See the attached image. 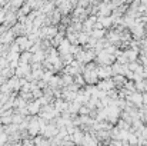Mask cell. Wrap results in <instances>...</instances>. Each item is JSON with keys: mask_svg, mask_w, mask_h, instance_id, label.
<instances>
[{"mask_svg": "<svg viewBox=\"0 0 147 146\" xmlns=\"http://www.w3.org/2000/svg\"><path fill=\"white\" fill-rule=\"evenodd\" d=\"M39 132H40L39 116H32V119H30V123H29L27 133H29V136H32V139H33V138H36V136H37V133H39Z\"/></svg>", "mask_w": 147, "mask_h": 146, "instance_id": "cell-1", "label": "cell"}, {"mask_svg": "<svg viewBox=\"0 0 147 146\" xmlns=\"http://www.w3.org/2000/svg\"><path fill=\"white\" fill-rule=\"evenodd\" d=\"M97 86V89L100 92H110V90H113V89H116V86H114V82H113V79H104V80H98V83L96 85Z\"/></svg>", "mask_w": 147, "mask_h": 146, "instance_id": "cell-2", "label": "cell"}, {"mask_svg": "<svg viewBox=\"0 0 147 146\" xmlns=\"http://www.w3.org/2000/svg\"><path fill=\"white\" fill-rule=\"evenodd\" d=\"M59 130H60V129H59L53 122H50L49 126L46 128V130L42 133V136H43V138H46V139H53V138H56V136L59 135Z\"/></svg>", "mask_w": 147, "mask_h": 146, "instance_id": "cell-3", "label": "cell"}, {"mask_svg": "<svg viewBox=\"0 0 147 146\" xmlns=\"http://www.w3.org/2000/svg\"><path fill=\"white\" fill-rule=\"evenodd\" d=\"M129 102H131L137 109H140V107H143L144 105H143V93H140V92H134L133 95H130L129 99H127Z\"/></svg>", "mask_w": 147, "mask_h": 146, "instance_id": "cell-4", "label": "cell"}, {"mask_svg": "<svg viewBox=\"0 0 147 146\" xmlns=\"http://www.w3.org/2000/svg\"><path fill=\"white\" fill-rule=\"evenodd\" d=\"M110 76H113L111 66H98V79L100 80L110 79Z\"/></svg>", "mask_w": 147, "mask_h": 146, "instance_id": "cell-5", "label": "cell"}, {"mask_svg": "<svg viewBox=\"0 0 147 146\" xmlns=\"http://www.w3.org/2000/svg\"><path fill=\"white\" fill-rule=\"evenodd\" d=\"M27 110H29L30 116H36V115L39 116V113L42 110V105L39 103V100H33L27 105Z\"/></svg>", "mask_w": 147, "mask_h": 146, "instance_id": "cell-6", "label": "cell"}, {"mask_svg": "<svg viewBox=\"0 0 147 146\" xmlns=\"http://www.w3.org/2000/svg\"><path fill=\"white\" fill-rule=\"evenodd\" d=\"M7 85H9V88H10V92H11V93H16L17 90H20V89H22L20 79H19L17 76H13L11 79H9V80H7Z\"/></svg>", "mask_w": 147, "mask_h": 146, "instance_id": "cell-7", "label": "cell"}, {"mask_svg": "<svg viewBox=\"0 0 147 146\" xmlns=\"http://www.w3.org/2000/svg\"><path fill=\"white\" fill-rule=\"evenodd\" d=\"M84 132L82 130V129H79L76 133H73L71 136H70V139H71V142L74 143V145H83V141H84Z\"/></svg>", "mask_w": 147, "mask_h": 146, "instance_id": "cell-8", "label": "cell"}, {"mask_svg": "<svg viewBox=\"0 0 147 146\" xmlns=\"http://www.w3.org/2000/svg\"><path fill=\"white\" fill-rule=\"evenodd\" d=\"M53 106H54V109H56L59 113H63V112H66V110H67L69 103H67L64 99H56V100H54V103H53Z\"/></svg>", "mask_w": 147, "mask_h": 146, "instance_id": "cell-9", "label": "cell"}, {"mask_svg": "<svg viewBox=\"0 0 147 146\" xmlns=\"http://www.w3.org/2000/svg\"><path fill=\"white\" fill-rule=\"evenodd\" d=\"M83 146H98V141L96 136L86 133L84 135V141H83Z\"/></svg>", "mask_w": 147, "mask_h": 146, "instance_id": "cell-10", "label": "cell"}, {"mask_svg": "<svg viewBox=\"0 0 147 146\" xmlns=\"http://www.w3.org/2000/svg\"><path fill=\"white\" fill-rule=\"evenodd\" d=\"M70 46H71V43L66 39L59 48H57V52H59V54L60 56H64V54H69L70 53Z\"/></svg>", "mask_w": 147, "mask_h": 146, "instance_id": "cell-11", "label": "cell"}, {"mask_svg": "<svg viewBox=\"0 0 147 146\" xmlns=\"http://www.w3.org/2000/svg\"><path fill=\"white\" fill-rule=\"evenodd\" d=\"M32 57H33V54H32L30 52L20 53V60H19V65H30V63H32Z\"/></svg>", "mask_w": 147, "mask_h": 146, "instance_id": "cell-12", "label": "cell"}, {"mask_svg": "<svg viewBox=\"0 0 147 146\" xmlns=\"http://www.w3.org/2000/svg\"><path fill=\"white\" fill-rule=\"evenodd\" d=\"M97 22L103 26V29H104V30H107V29H111V27H113V20H111V17H98Z\"/></svg>", "mask_w": 147, "mask_h": 146, "instance_id": "cell-13", "label": "cell"}, {"mask_svg": "<svg viewBox=\"0 0 147 146\" xmlns=\"http://www.w3.org/2000/svg\"><path fill=\"white\" fill-rule=\"evenodd\" d=\"M33 143H34V146H51L50 139H46V138H43V136H36V138H33Z\"/></svg>", "mask_w": 147, "mask_h": 146, "instance_id": "cell-14", "label": "cell"}, {"mask_svg": "<svg viewBox=\"0 0 147 146\" xmlns=\"http://www.w3.org/2000/svg\"><path fill=\"white\" fill-rule=\"evenodd\" d=\"M61 83H63V88H67V86H71L74 83V77L70 76V75H66V73H61Z\"/></svg>", "mask_w": 147, "mask_h": 146, "instance_id": "cell-15", "label": "cell"}, {"mask_svg": "<svg viewBox=\"0 0 147 146\" xmlns=\"http://www.w3.org/2000/svg\"><path fill=\"white\" fill-rule=\"evenodd\" d=\"M89 40H90V35H89V33H86V32L79 33V39H77V43H79V45L86 46V45L89 43Z\"/></svg>", "mask_w": 147, "mask_h": 146, "instance_id": "cell-16", "label": "cell"}, {"mask_svg": "<svg viewBox=\"0 0 147 146\" xmlns=\"http://www.w3.org/2000/svg\"><path fill=\"white\" fill-rule=\"evenodd\" d=\"M17 132H20L19 130V125H9V126H4V133L6 135H9V136H13V135H16Z\"/></svg>", "mask_w": 147, "mask_h": 146, "instance_id": "cell-17", "label": "cell"}, {"mask_svg": "<svg viewBox=\"0 0 147 146\" xmlns=\"http://www.w3.org/2000/svg\"><path fill=\"white\" fill-rule=\"evenodd\" d=\"M80 107H82V106H80L79 103H76V102H70L69 106H67V112L71 113V115H79Z\"/></svg>", "mask_w": 147, "mask_h": 146, "instance_id": "cell-18", "label": "cell"}, {"mask_svg": "<svg viewBox=\"0 0 147 146\" xmlns=\"http://www.w3.org/2000/svg\"><path fill=\"white\" fill-rule=\"evenodd\" d=\"M74 85H76V86H79L80 89L86 88V82H84L83 75H77V76H74Z\"/></svg>", "mask_w": 147, "mask_h": 146, "instance_id": "cell-19", "label": "cell"}, {"mask_svg": "<svg viewBox=\"0 0 147 146\" xmlns=\"http://www.w3.org/2000/svg\"><path fill=\"white\" fill-rule=\"evenodd\" d=\"M117 128L120 129V130H126V132H130V129H131V125H129L127 122H124V120H119L117 122Z\"/></svg>", "mask_w": 147, "mask_h": 146, "instance_id": "cell-20", "label": "cell"}, {"mask_svg": "<svg viewBox=\"0 0 147 146\" xmlns=\"http://www.w3.org/2000/svg\"><path fill=\"white\" fill-rule=\"evenodd\" d=\"M127 141H129L130 146H139V138H137L134 133H130L129 138H127Z\"/></svg>", "mask_w": 147, "mask_h": 146, "instance_id": "cell-21", "label": "cell"}, {"mask_svg": "<svg viewBox=\"0 0 147 146\" xmlns=\"http://www.w3.org/2000/svg\"><path fill=\"white\" fill-rule=\"evenodd\" d=\"M90 113H92V110L84 105V106H82L80 107V110H79V116H90Z\"/></svg>", "mask_w": 147, "mask_h": 146, "instance_id": "cell-22", "label": "cell"}, {"mask_svg": "<svg viewBox=\"0 0 147 146\" xmlns=\"http://www.w3.org/2000/svg\"><path fill=\"white\" fill-rule=\"evenodd\" d=\"M24 119H26V117L22 116V115H19V113H14V115H13V123H14V125H20Z\"/></svg>", "mask_w": 147, "mask_h": 146, "instance_id": "cell-23", "label": "cell"}, {"mask_svg": "<svg viewBox=\"0 0 147 146\" xmlns=\"http://www.w3.org/2000/svg\"><path fill=\"white\" fill-rule=\"evenodd\" d=\"M9 145V135L1 133L0 135V146H7Z\"/></svg>", "mask_w": 147, "mask_h": 146, "instance_id": "cell-24", "label": "cell"}, {"mask_svg": "<svg viewBox=\"0 0 147 146\" xmlns=\"http://www.w3.org/2000/svg\"><path fill=\"white\" fill-rule=\"evenodd\" d=\"M109 146H123V142L121 141H110Z\"/></svg>", "mask_w": 147, "mask_h": 146, "instance_id": "cell-25", "label": "cell"}, {"mask_svg": "<svg viewBox=\"0 0 147 146\" xmlns=\"http://www.w3.org/2000/svg\"><path fill=\"white\" fill-rule=\"evenodd\" d=\"M140 110L144 113V116H147V106H143V107H140Z\"/></svg>", "mask_w": 147, "mask_h": 146, "instance_id": "cell-26", "label": "cell"}, {"mask_svg": "<svg viewBox=\"0 0 147 146\" xmlns=\"http://www.w3.org/2000/svg\"><path fill=\"white\" fill-rule=\"evenodd\" d=\"M144 93H147V80L144 79Z\"/></svg>", "mask_w": 147, "mask_h": 146, "instance_id": "cell-27", "label": "cell"}, {"mask_svg": "<svg viewBox=\"0 0 147 146\" xmlns=\"http://www.w3.org/2000/svg\"><path fill=\"white\" fill-rule=\"evenodd\" d=\"M74 146H77V145H74ZM79 146H83V145H79Z\"/></svg>", "mask_w": 147, "mask_h": 146, "instance_id": "cell-28", "label": "cell"}]
</instances>
